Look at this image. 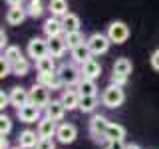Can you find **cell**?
Returning a JSON list of instances; mask_svg holds the SVG:
<instances>
[{
  "mask_svg": "<svg viewBox=\"0 0 159 149\" xmlns=\"http://www.w3.org/2000/svg\"><path fill=\"white\" fill-rule=\"evenodd\" d=\"M36 70H38V72H58V70H56V62H54V56L48 54V56L36 60Z\"/></svg>",
  "mask_w": 159,
  "mask_h": 149,
  "instance_id": "cell-24",
  "label": "cell"
},
{
  "mask_svg": "<svg viewBox=\"0 0 159 149\" xmlns=\"http://www.w3.org/2000/svg\"><path fill=\"white\" fill-rule=\"evenodd\" d=\"M56 137H58V141L60 143H74L76 141V137H78V129L74 123H60L58 125V131H56Z\"/></svg>",
  "mask_w": 159,
  "mask_h": 149,
  "instance_id": "cell-9",
  "label": "cell"
},
{
  "mask_svg": "<svg viewBox=\"0 0 159 149\" xmlns=\"http://www.w3.org/2000/svg\"><path fill=\"white\" fill-rule=\"evenodd\" d=\"M80 70H82V78H88V79H98L102 76V64L93 58H89L88 62H84Z\"/></svg>",
  "mask_w": 159,
  "mask_h": 149,
  "instance_id": "cell-10",
  "label": "cell"
},
{
  "mask_svg": "<svg viewBox=\"0 0 159 149\" xmlns=\"http://www.w3.org/2000/svg\"><path fill=\"white\" fill-rule=\"evenodd\" d=\"M0 46H2V50H6L8 48V36H6V32H0Z\"/></svg>",
  "mask_w": 159,
  "mask_h": 149,
  "instance_id": "cell-39",
  "label": "cell"
},
{
  "mask_svg": "<svg viewBox=\"0 0 159 149\" xmlns=\"http://www.w3.org/2000/svg\"><path fill=\"white\" fill-rule=\"evenodd\" d=\"M98 107V96H80V109L84 113H89Z\"/></svg>",
  "mask_w": 159,
  "mask_h": 149,
  "instance_id": "cell-27",
  "label": "cell"
},
{
  "mask_svg": "<svg viewBox=\"0 0 159 149\" xmlns=\"http://www.w3.org/2000/svg\"><path fill=\"white\" fill-rule=\"evenodd\" d=\"M30 103V89H24V88H12L10 89V106L14 107H22Z\"/></svg>",
  "mask_w": 159,
  "mask_h": 149,
  "instance_id": "cell-11",
  "label": "cell"
},
{
  "mask_svg": "<svg viewBox=\"0 0 159 149\" xmlns=\"http://www.w3.org/2000/svg\"><path fill=\"white\" fill-rule=\"evenodd\" d=\"M22 2H24V0H6L8 6H22Z\"/></svg>",
  "mask_w": 159,
  "mask_h": 149,
  "instance_id": "cell-41",
  "label": "cell"
},
{
  "mask_svg": "<svg viewBox=\"0 0 159 149\" xmlns=\"http://www.w3.org/2000/svg\"><path fill=\"white\" fill-rule=\"evenodd\" d=\"M28 10H24L22 6H10V10L6 12V22L10 26H20V24L26 20Z\"/></svg>",
  "mask_w": 159,
  "mask_h": 149,
  "instance_id": "cell-18",
  "label": "cell"
},
{
  "mask_svg": "<svg viewBox=\"0 0 159 149\" xmlns=\"http://www.w3.org/2000/svg\"><path fill=\"white\" fill-rule=\"evenodd\" d=\"M107 149H125V143H123V139H111V141H107Z\"/></svg>",
  "mask_w": 159,
  "mask_h": 149,
  "instance_id": "cell-36",
  "label": "cell"
},
{
  "mask_svg": "<svg viewBox=\"0 0 159 149\" xmlns=\"http://www.w3.org/2000/svg\"><path fill=\"white\" fill-rule=\"evenodd\" d=\"M151 68L155 70V72H159V50H155V52L151 54Z\"/></svg>",
  "mask_w": 159,
  "mask_h": 149,
  "instance_id": "cell-38",
  "label": "cell"
},
{
  "mask_svg": "<svg viewBox=\"0 0 159 149\" xmlns=\"http://www.w3.org/2000/svg\"><path fill=\"white\" fill-rule=\"evenodd\" d=\"M60 102L66 106L68 111H72V109H80V92H78V89H64L62 96H60Z\"/></svg>",
  "mask_w": 159,
  "mask_h": 149,
  "instance_id": "cell-14",
  "label": "cell"
},
{
  "mask_svg": "<svg viewBox=\"0 0 159 149\" xmlns=\"http://www.w3.org/2000/svg\"><path fill=\"white\" fill-rule=\"evenodd\" d=\"M64 40H66L70 50H74L76 46H80V44H86V38H84V34L80 32V30L78 32H68L66 36H64Z\"/></svg>",
  "mask_w": 159,
  "mask_h": 149,
  "instance_id": "cell-28",
  "label": "cell"
},
{
  "mask_svg": "<svg viewBox=\"0 0 159 149\" xmlns=\"http://www.w3.org/2000/svg\"><path fill=\"white\" fill-rule=\"evenodd\" d=\"M26 10H28V16H32V18H40V16H42V12H44L42 0H30Z\"/></svg>",
  "mask_w": 159,
  "mask_h": 149,
  "instance_id": "cell-30",
  "label": "cell"
},
{
  "mask_svg": "<svg viewBox=\"0 0 159 149\" xmlns=\"http://www.w3.org/2000/svg\"><path fill=\"white\" fill-rule=\"evenodd\" d=\"M62 26H64V34L68 32H78L80 30V16L68 12L66 16H62Z\"/></svg>",
  "mask_w": 159,
  "mask_h": 149,
  "instance_id": "cell-22",
  "label": "cell"
},
{
  "mask_svg": "<svg viewBox=\"0 0 159 149\" xmlns=\"http://www.w3.org/2000/svg\"><path fill=\"white\" fill-rule=\"evenodd\" d=\"M86 44H88V48H89V52L93 54V56H102V54H106L107 50H109V44H111V40L107 38V34H92L88 40H86Z\"/></svg>",
  "mask_w": 159,
  "mask_h": 149,
  "instance_id": "cell-4",
  "label": "cell"
},
{
  "mask_svg": "<svg viewBox=\"0 0 159 149\" xmlns=\"http://www.w3.org/2000/svg\"><path fill=\"white\" fill-rule=\"evenodd\" d=\"M50 12L52 16L56 18H62L68 14V2L66 0H50Z\"/></svg>",
  "mask_w": 159,
  "mask_h": 149,
  "instance_id": "cell-23",
  "label": "cell"
},
{
  "mask_svg": "<svg viewBox=\"0 0 159 149\" xmlns=\"http://www.w3.org/2000/svg\"><path fill=\"white\" fill-rule=\"evenodd\" d=\"M8 74H12V64H10L8 60L2 56V60H0V78L4 79V78L8 76Z\"/></svg>",
  "mask_w": 159,
  "mask_h": 149,
  "instance_id": "cell-33",
  "label": "cell"
},
{
  "mask_svg": "<svg viewBox=\"0 0 159 149\" xmlns=\"http://www.w3.org/2000/svg\"><path fill=\"white\" fill-rule=\"evenodd\" d=\"M58 78L62 79V84L66 88L78 86V82L82 79V70H78L74 64H62L58 68Z\"/></svg>",
  "mask_w": 159,
  "mask_h": 149,
  "instance_id": "cell-2",
  "label": "cell"
},
{
  "mask_svg": "<svg viewBox=\"0 0 159 149\" xmlns=\"http://www.w3.org/2000/svg\"><path fill=\"white\" fill-rule=\"evenodd\" d=\"M107 38L111 40V44H123L125 40L129 38V28L125 22H119V20H116V22H111L107 26Z\"/></svg>",
  "mask_w": 159,
  "mask_h": 149,
  "instance_id": "cell-6",
  "label": "cell"
},
{
  "mask_svg": "<svg viewBox=\"0 0 159 149\" xmlns=\"http://www.w3.org/2000/svg\"><path fill=\"white\" fill-rule=\"evenodd\" d=\"M28 72H30V64H28V60L26 58H20L18 62H14L12 64V74L14 76H28Z\"/></svg>",
  "mask_w": 159,
  "mask_h": 149,
  "instance_id": "cell-29",
  "label": "cell"
},
{
  "mask_svg": "<svg viewBox=\"0 0 159 149\" xmlns=\"http://www.w3.org/2000/svg\"><path fill=\"white\" fill-rule=\"evenodd\" d=\"M28 56L34 58V60H40V58L48 56V40L32 38L28 42Z\"/></svg>",
  "mask_w": 159,
  "mask_h": 149,
  "instance_id": "cell-8",
  "label": "cell"
},
{
  "mask_svg": "<svg viewBox=\"0 0 159 149\" xmlns=\"http://www.w3.org/2000/svg\"><path fill=\"white\" fill-rule=\"evenodd\" d=\"M38 84H42V86H46L50 89H58L62 88V79L58 78V72H38Z\"/></svg>",
  "mask_w": 159,
  "mask_h": 149,
  "instance_id": "cell-12",
  "label": "cell"
},
{
  "mask_svg": "<svg viewBox=\"0 0 159 149\" xmlns=\"http://www.w3.org/2000/svg\"><path fill=\"white\" fill-rule=\"evenodd\" d=\"M133 70V64L129 58H119L116 60V64H113V72L116 74H123V76H129Z\"/></svg>",
  "mask_w": 159,
  "mask_h": 149,
  "instance_id": "cell-25",
  "label": "cell"
},
{
  "mask_svg": "<svg viewBox=\"0 0 159 149\" xmlns=\"http://www.w3.org/2000/svg\"><path fill=\"white\" fill-rule=\"evenodd\" d=\"M12 131V121H10L8 115H0V135H8V133Z\"/></svg>",
  "mask_w": 159,
  "mask_h": 149,
  "instance_id": "cell-32",
  "label": "cell"
},
{
  "mask_svg": "<svg viewBox=\"0 0 159 149\" xmlns=\"http://www.w3.org/2000/svg\"><path fill=\"white\" fill-rule=\"evenodd\" d=\"M10 149H24V147H20V145H18V147H10Z\"/></svg>",
  "mask_w": 159,
  "mask_h": 149,
  "instance_id": "cell-43",
  "label": "cell"
},
{
  "mask_svg": "<svg viewBox=\"0 0 159 149\" xmlns=\"http://www.w3.org/2000/svg\"><path fill=\"white\" fill-rule=\"evenodd\" d=\"M16 115H18V119L22 123H36V121L42 119V117H40V107L34 106V103H26V106L18 107Z\"/></svg>",
  "mask_w": 159,
  "mask_h": 149,
  "instance_id": "cell-7",
  "label": "cell"
},
{
  "mask_svg": "<svg viewBox=\"0 0 159 149\" xmlns=\"http://www.w3.org/2000/svg\"><path fill=\"white\" fill-rule=\"evenodd\" d=\"M44 34L48 38L54 36H62L64 34V26H62V20H58L56 16H50L46 22H44Z\"/></svg>",
  "mask_w": 159,
  "mask_h": 149,
  "instance_id": "cell-19",
  "label": "cell"
},
{
  "mask_svg": "<svg viewBox=\"0 0 159 149\" xmlns=\"http://www.w3.org/2000/svg\"><path fill=\"white\" fill-rule=\"evenodd\" d=\"M58 121H54L52 117H42L38 121V127H36V131H38V135L40 137H52V135H56V131H58V125H56Z\"/></svg>",
  "mask_w": 159,
  "mask_h": 149,
  "instance_id": "cell-13",
  "label": "cell"
},
{
  "mask_svg": "<svg viewBox=\"0 0 159 149\" xmlns=\"http://www.w3.org/2000/svg\"><path fill=\"white\" fill-rule=\"evenodd\" d=\"M50 88L46 86H42V84H34L32 88H30V103H34V106H38L40 109H46L48 107V103H50V92H48Z\"/></svg>",
  "mask_w": 159,
  "mask_h": 149,
  "instance_id": "cell-5",
  "label": "cell"
},
{
  "mask_svg": "<svg viewBox=\"0 0 159 149\" xmlns=\"http://www.w3.org/2000/svg\"><path fill=\"white\" fill-rule=\"evenodd\" d=\"M8 106H10V93L0 92V107H2V111H4V107H8Z\"/></svg>",
  "mask_w": 159,
  "mask_h": 149,
  "instance_id": "cell-37",
  "label": "cell"
},
{
  "mask_svg": "<svg viewBox=\"0 0 159 149\" xmlns=\"http://www.w3.org/2000/svg\"><path fill=\"white\" fill-rule=\"evenodd\" d=\"M68 44L62 36H54V38H48V54L54 58H62L64 52H66Z\"/></svg>",
  "mask_w": 159,
  "mask_h": 149,
  "instance_id": "cell-15",
  "label": "cell"
},
{
  "mask_svg": "<svg viewBox=\"0 0 159 149\" xmlns=\"http://www.w3.org/2000/svg\"><path fill=\"white\" fill-rule=\"evenodd\" d=\"M36 149H56V145H54V139L52 137H40Z\"/></svg>",
  "mask_w": 159,
  "mask_h": 149,
  "instance_id": "cell-34",
  "label": "cell"
},
{
  "mask_svg": "<svg viewBox=\"0 0 159 149\" xmlns=\"http://www.w3.org/2000/svg\"><path fill=\"white\" fill-rule=\"evenodd\" d=\"M38 141H40L38 131H32V129H24L18 137V145L24 147V149H36Z\"/></svg>",
  "mask_w": 159,
  "mask_h": 149,
  "instance_id": "cell-16",
  "label": "cell"
},
{
  "mask_svg": "<svg viewBox=\"0 0 159 149\" xmlns=\"http://www.w3.org/2000/svg\"><path fill=\"white\" fill-rule=\"evenodd\" d=\"M66 106H64L60 99H52V102L48 103V107H46V115L48 117H52L54 121H62L64 115H66Z\"/></svg>",
  "mask_w": 159,
  "mask_h": 149,
  "instance_id": "cell-17",
  "label": "cell"
},
{
  "mask_svg": "<svg viewBox=\"0 0 159 149\" xmlns=\"http://www.w3.org/2000/svg\"><path fill=\"white\" fill-rule=\"evenodd\" d=\"M125 137V127L119 125V123H109L107 131H106V139L111 141V139H123Z\"/></svg>",
  "mask_w": 159,
  "mask_h": 149,
  "instance_id": "cell-26",
  "label": "cell"
},
{
  "mask_svg": "<svg viewBox=\"0 0 159 149\" xmlns=\"http://www.w3.org/2000/svg\"><path fill=\"white\" fill-rule=\"evenodd\" d=\"M123 102H125V93H123V88H121V86L109 84V86L102 92V103H103L106 107L116 109V107L121 106Z\"/></svg>",
  "mask_w": 159,
  "mask_h": 149,
  "instance_id": "cell-1",
  "label": "cell"
},
{
  "mask_svg": "<svg viewBox=\"0 0 159 149\" xmlns=\"http://www.w3.org/2000/svg\"><path fill=\"white\" fill-rule=\"evenodd\" d=\"M76 89L80 92V96H98V86H96V79L82 78V79L78 82Z\"/></svg>",
  "mask_w": 159,
  "mask_h": 149,
  "instance_id": "cell-20",
  "label": "cell"
},
{
  "mask_svg": "<svg viewBox=\"0 0 159 149\" xmlns=\"http://www.w3.org/2000/svg\"><path fill=\"white\" fill-rule=\"evenodd\" d=\"M4 58H6L10 64H14V62H18L20 58H24V56H22V52H20L18 46H8L6 50H4Z\"/></svg>",
  "mask_w": 159,
  "mask_h": 149,
  "instance_id": "cell-31",
  "label": "cell"
},
{
  "mask_svg": "<svg viewBox=\"0 0 159 149\" xmlns=\"http://www.w3.org/2000/svg\"><path fill=\"white\" fill-rule=\"evenodd\" d=\"M127 78L129 76H123V74H116V72H113L111 74V84H116V86H125V84H127Z\"/></svg>",
  "mask_w": 159,
  "mask_h": 149,
  "instance_id": "cell-35",
  "label": "cell"
},
{
  "mask_svg": "<svg viewBox=\"0 0 159 149\" xmlns=\"http://www.w3.org/2000/svg\"><path fill=\"white\" fill-rule=\"evenodd\" d=\"M0 149H10V143H8V135H0Z\"/></svg>",
  "mask_w": 159,
  "mask_h": 149,
  "instance_id": "cell-40",
  "label": "cell"
},
{
  "mask_svg": "<svg viewBox=\"0 0 159 149\" xmlns=\"http://www.w3.org/2000/svg\"><path fill=\"white\" fill-rule=\"evenodd\" d=\"M125 149H141V147L135 145V143H131V145H125Z\"/></svg>",
  "mask_w": 159,
  "mask_h": 149,
  "instance_id": "cell-42",
  "label": "cell"
},
{
  "mask_svg": "<svg viewBox=\"0 0 159 149\" xmlns=\"http://www.w3.org/2000/svg\"><path fill=\"white\" fill-rule=\"evenodd\" d=\"M92 56H93V54L89 52L88 44H80V46H76V48L72 50V60H74L76 64H80V66H82L84 62H88Z\"/></svg>",
  "mask_w": 159,
  "mask_h": 149,
  "instance_id": "cell-21",
  "label": "cell"
},
{
  "mask_svg": "<svg viewBox=\"0 0 159 149\" xmlns=\"http://www.w3.org/2000/svg\"><path fill=\"white\" fill-rule=\"evenodd\" d=\"M109 123L111 121H107V117H103V115H93L92 119H89V133H92V137H93L96 143H99V141L107 143L106 131H107Z\"/></svg>",
  "mask_w": 159,
  "mask_h": 149,
  "instance_id": "cell-3",
  "label": "cell"
}]
</instances>
